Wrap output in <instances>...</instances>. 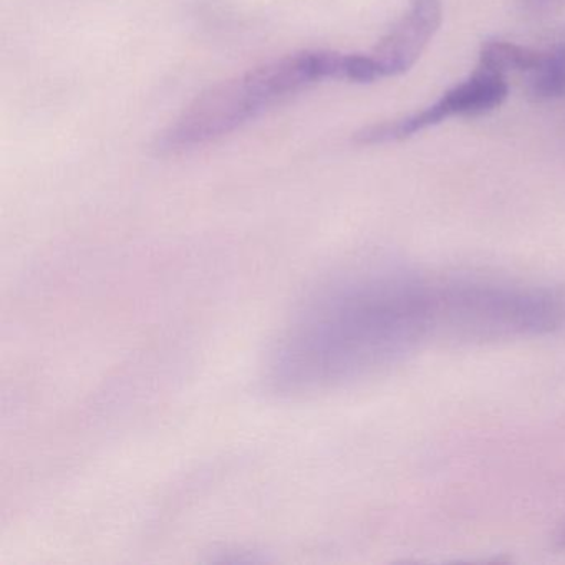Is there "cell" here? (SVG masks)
Returning a JSON list of instances; mask_svg holds the SVG:
<instances>
[{
    "instance_id": "8",
    "label": "cell",
    "mask_w": 565,
    "mask_h": 565,
    "mask_svg": "<svg viewBox=\"0 0 565 565\" xmlns=\"http://www.w3.org/2000/svg\"><path fill=\"white\" fill-rule=\"evenodd\" d=\"M527 4H531L535 9H548L552 6L557 4L561 0H525Z\"/></svg>"
},
{
    "instance_id": "6",
    "label": "cell",
    "mask_w": 565,
    "mask_h": 565,
    "mask_svg": "<svg viewBox=\"0 0 565 565\" xmlns=\"http://www.w3.org/2000/svg\"><path fill=\"white\" fill-rule=\"evenodd\" d=\"M544 55L545 52L522 47V45H515L512 42L488 41L482 45L481 55H479V67L498 72L504 77L508 72L534 74L544 62Z\"/></svg>"
},
{
    "instance_id": "5",
    "label": "cell",
    "mask_w": 565,
    "mask_h": 565,
    "mask_svg": "<svg viewBox=\"0 0 565 565\" xmlns=\"http://www.w3.org/2000/svg\"><path fill=\"white\" fill-rule=\"evenodd\" d=\"M441 21V0H409L405 15L373 51L382 77L408 72L435 38Z\"/></svg>"
},
{
    "instance_id": "9",
    "label": "cell",
    "mask_w": 565,
    "mask_h": 565,
    "mask_svg": "<svg viewBox=\"0 0 565 565\" xmlns=\"http://www.w3.org/2000/svg\"><path fill=\"white\" fill-rule=\"evenodd\" d=\"M554 542L557 547L565 548V524H562L558 531L555 532Z\"/></svg>"
},
{
    "instance_id": "4",
    "label": "cell",
    "mask_w": 565,
    "mask_h": 565,
    "mask_svg": "<svg viewBox=\"0 0 565 565\" xmlns=\"http://www.w3.org/2000/svg\"><path fill=\"white\" fill-rule=\"evenodd\" d=\"M508 97L504 75L478 67L468 78L446 92L436 104L399 120L383 121L355 135L359 145H383L405 140L451 117H476L498 108Z\"/></svg>"
},
{
    "instance_id": "3",
    "label": "cell",
    "mask_w": 565,
    "mask_h": 565,
    "mask_svg": "<svg viewBox=\"0 0 565 565\" xmlns=\"http://www.w3.org/2000/svg\"><path fill=\"white\" fill-rule=\"evenodd\" d=\"M435 339L499 342L544 337L565 327V296L501 280H433Z\"/></svg>"
},
{
    "instance_id": "2",
    "label": "cell",
    "mask_w": 565,
    "mask_h": 565,
    "mask_svg": "<svg viewBox=\"0 0 565 565\" xmlns=\"http://www.w3.org/2000/svg\"><path fill=\"white\" fill-rule=\"evenodd\" d=\"M349 54L307 51L207 88L158 140L161 153H184L220 140L290 95L322 81H345Z\"/></svg>"
},
{
    "instance_id": "7",
    "label": "cell",
    "mask_w": 565,
    "mask_h": 565,
    "mask_svg": "<svg viewBox=\"0 0 565 565\" xmlns=\"http://www.w3.org/2000/svg\"><path fill=\"white\" fill-rule=\"evenodd\" d=\"M531 92L541 100H554L565 95V42L545 52L541 67L531 74Z\"/></svg>"
},
{
    "instance_id": "1",
    "label": "cell",
    "mask_w": 565,
    "mask_h": 565,
    "mask_svg": "<svg viewBox=\"0 0 565 565\" xmlns=\"http://www.w3.org/2000/svg\"><path fill=\"white\" fill-rule=\"evenodd\" d=\"M433 280L365 270L303 300L270 349L266 383L307 398L380 375L435 339Z\"/></svg>"
}]
</instances>
